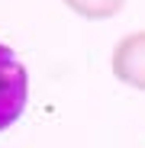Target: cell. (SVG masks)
Here are the masks:
<instances>
[{"label": "cell", "instance_id": "1", "mask_svg": "<svg viewBox=\"0 0 145 148\" xmlns=\"http://www.w3.org/2000/svg\"><path fill=\"white\" fill-rule=\"evenodd\" d=\"M29 100V74L10 45L0 42V132L23 116Z\"/></svg>", "mask_w": 145, "mask_h": 148}, {"label": "cell", "instance_id": "2", "mask_svg": "<svg viewBox=\"0 0 145 148\" xmlns=\"http://www.w3.org/2000/svg\"><path fill=\"white\" fill-rule=\"evenodd\" d=\"M110 68H113L116 81H123L126 87L145 93V29L129 32V36H123L116 42Z\"/></svg>", "mask_w": 145, "mask_h": 148}, {"label": "cell", "instance_id": "3", "mask_svg": "<svg viewBox=\"0 0 145 148\" xmlns=\"http://www.w3.org/2000/svg\"><path fill=\"white\" fill-rule=\"evenodd\" d=\"M61 3L84 19H110L126 7V0H61Z\"/></svg>", "mask_w": 145, "mask_h": 148}]
</instances>
